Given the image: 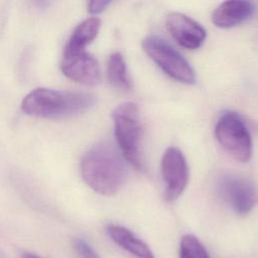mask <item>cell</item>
<instances>
[{
  "label": "cell",
  "mask_w": 258,
  "mask_h": 258,
  "mask_svg": "<svg viewBox=\"0 0 258 258\" xmlns=\"http://www.w3.org/2000/svg\"><path fill=\"white\" fill-rule=\"evenodd\" d=\"M179 258H211L206 247L194 235L186 234L180 240Z\"/></svg>",
  "instance_id": "obj_14"
},
{
  "label": "cell",
  "mask_w": 258,
  "mask_h": 258,
  "mask_svg": "<svg viewBox=\"0 0 258 258\" xmlns=\"http://www.w3.org/2000/svg\"><path fill=\"white\" fill-rule=\"evenodd\" d=\"M101 26V21L97 17H90L81 22L73 31L64 51H82L97 36Z\"/></svg>",
  "instance_id": "obj_12"
},
{
  "label": "cell",
  "mask_w": 258,
  "mask_h": 258,
  "mask_svg": "<svg viewBox=\"0 0 258 258\" xmlns=\"http://www.w3.org/2000/svg\"><path fill=\"white\" fill-rule=\"evenodd\" d=\"M166 28L179 45L188 49L199 48L207 36L205 28L200 23L179 12L167 15Z\"/></svg>",
  "instance_id": "obj_9"
},
{
  "label": "cell",
  "mask_w": 258,
  "mask_h": 258,
  "mask_svg": "<svg viewBox=\"0 0 258 258\" xmlns=\"http://www.w3.org/2000/svg\"><path fill=\"white\" fill-rule=\"evenodd\" d=\"M81 173L85 182L96 192L113 196L126 178V167L116 148L107 142L89 149L82 158Z\"/></svg>",
  "instance_id": "obj_1"
},
{
  "label": "cell",
  "mask_w": 258,
  "mask_h": 258,
  "mask_svg": "<svg viewBox=\"0 0 258 258\" xmlns=\"http://www.w3.org/2000/svg\"><path fill=\"white\" fill-rule=\"evenodd\" d=\"M142 47L147 55L170 78L184 84H194L196 75L188 61L168 42L159 36L143 39Z\"/></svg>",
  "instance_id": "obj_5"
},
{
  "label": "cell",
  "mask_w": 258,
  "mask_h": 258,
  "mask_svg": "<svg viewBox=\"0 0 258 258\" xmlns=\"http://www.w3.org/2000/svg\"><path fill=\"white\" fill-rule=\"evenodd\" d=\"M73 247L75 252L80 258H101L99 254L88 244L85 240L76 238L73 241Z\"/></svg>",
  "instance_id": "obj_15"
},
{
  "label": "cell",
  "mask_w": 258,
  "mask_h": 258,
  "mask_svg": "<svg viewBox=\"0 0 258 258\" xmlns=\"http://www.w3.org/2000/svg\"><path fill=\"white\" fill-rule=\"evenodd\" d=\"M215 135L220 145L236 160L247 162L251 158V135L243 119L237 113H224L216 124Z\"/></svg>",
  "instance_id": "obj_4"
},
{
  "label": "cell",
  "mask_w": 258,
  "mask_h": 258,
  "mask_svg": "<svg viewBox=\"0 0 258 258\" xmlns=\"http://www.w3.org/2000/svg\"><path fill=\"white\" fill-rule=\"evenodd\" d=\"M217 186L222 199L239 215L248 214L258 203V188L245 176L224 173Z\"/></svg>",
  "instance_id": "obj_6"
},
{
  "label": "cell",
  "mask_w": 258,
  "mask_h": 258,
  "mask_svg": "<svg viewBox=\"0 0 258 258\" xmlns=\"http://www.w3.org/2000/svg\"><path fill=\"white\" fill-rule=\"evenodd\" d=\"M161 175L166 185L165 199L175 201L183 192L188 182V166L182 152L176 147H168L161 159Z\"/></svg>",
  "instance_id": "obj_7"
},
{
  "label": "cell",
  "mask_w": 258,
  "mask_h": 258,
  "mask_svg": "<svg viewBox=\"0 0 258 258\" xmlns=\"http://www.w3.org/2000/svg\"><path fill=\"white\" fill-rule=\"evenodd\" d=\"M21 258H42L34 253H31V252H25L22 254V257Z\"/></svg>",
  "instance_id": "obj_17"
},
{
  "label": "cell",
  "mask_w": 258,
  "mask_h": 258,
  "mask_svg": "<svg viewBox=\"0 0 258 258\" xmlns=\"http://www.w3.org/2000/svg\"><path fill=\"white\" fill-rule=\"evenodd\" d=\"M255 10V5L249 1H226L214 10L212 21L220 28H231L250 19Z\"/></svg>",
  "instance_id": "obj_10"
},
{
  "label": "cell",
  "mask_w": 258,
  "mask_h": 258,
  "mask_svg": "<svg viewBox=\"0 0 258 258\" xmlns=\"http://www.w3.org/2000/svg\"><path fill=\"white\" fill-rule=\"evenodd\" d=\"M95 101V97L88 93L37 88L24 97L21 108L27 115L59 118L84 113L94 106Z\"/></svg>",
  "instance_id": "obj_2"
},
{
  "label": "cell",
  "mask_w": 258,
  "mask_h": 258,
  "mask_svg": "<svg viewBox=\"0 0 258 258\" xmlns=\"http://www.w3.org/2000/svg\"><path fill=\"white\" fill-rule=\"evenodd\" d=\"M60 68L66 77L86 86H96L101 79L98 60L86 50L64 51Z\"/></svg>",
  "instance_id": "obj_8"
},
{
  "label": "cell",
  "mask_w": 258,
  "mask_h": 258,
  "mask_svg": "<svg viewBox=\"0 0 258 258\" xmlns=\"http://www.w3.org/2000/svg\"><path fill=\"white\" fill-rule=\"evenodd\" d=\"M110 4L108 0H92L88 3V11L91 14H99Z\"/></svg>",
  "instance_id": "obj_16"
},
{
  "label": "cell",
  "mask_w": 258,
  "mask_h": 258,
  "mask_svg": "<svg viewBox=\"0 0 258 258\" xmlns=\"http://www.w3.org/2000/svg\"><path fill=\"white\" fill-rule=\"evenodd\" d=\"M107 76L110 84L120 90H130L131 82L128 76L126 62L120 52H114L109 56L107 63Z\"/></svg>",
  "instance_id": "obj_13"
},
{
  "label": "cell",
  "mask_w": 258,
  "mask_h": 258,
  "mask_svg": "<svg viewBox=\"0 0 258 258\" xmlns=\"http://www.w3.org/2000/svg\"><path fill=\"white\" fill-rule=\"evenodd\" d=\"M106 232L110 239L123 250L127 251L136 258H155L149 246L138 238L129 229L110 224L106 227Z\"/></svg>",
  "instance_id": "obj_11"
},
{
  "label": "cell",
  "mask_w": 258,
  "mask_h": 258,
  "mask_svg": "<svg viewBox=\"0 0 258 258\" xmlns=\"http://www.w3.org/2000/svg\"><path fill=\"white\" fill-rule=\"evenodd\" d=\"M115 136L123 157L135 168H143L141 156V122L136 104L126 102L113 112Z\"/></svg>",
  "instance_id": "obj_3"
}]
</instances>
